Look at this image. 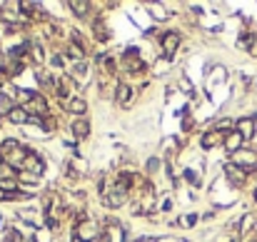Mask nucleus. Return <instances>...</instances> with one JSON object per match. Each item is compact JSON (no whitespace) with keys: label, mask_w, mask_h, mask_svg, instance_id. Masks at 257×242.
Returning a JSON list of instances; mask_svg holds the SVG:
<instances>
[{"label":"nucleus","mask_w":257,"mask_h":242,"mask_svg":"<svg viewBox=\"0 0 257 242\" xmlns=\"http://www.w3.org/2000/svg\"><path fill=\"white\" fill-rule=\"evenodd\" d=\"M25 155H28V150L18 140H13V138L3 140V145H0V160H3L8 168H13V170H23Z\"/></svg>","instance_id":"nucleus-1"},{"label":"nucleus","mask_w":257,"mask_h":242,"mask_svg":"<svg viewBox=\"0 0 257 242\" xmlns=\"http://www.w3.org/2000/svg\"><path fill=\"white\" fill-rule=\"evenodd\" d=\"M232 165H237V168H242L245 173H250V170H257V150H240V152H235L232 155Z\"/></svg>","instance_id":"nucleus-2"},{"label":"nucleus","mask_w":257,"mask_h":242,"mask_svg":"<svg viewBox=\"0 0 257 242\" xmlns=\"http://www.w3.org/2000/svg\"><path fill=\"white\" fill-rule=\"evenodd\" d=\"M43 170H45V160L35 152V150H28L20 173H32V177H38V175H43Z\"/></svg>","instance_id":"nucleus-3"},{"label":"nucleus","mask_w":257,"mask_h":242,"mask_svg":"<svg viewBox=\"0 0 257 242\" xmlns=\"http://www.w3.org/2000/svg\"><path fill=\"white\" fill-rule=\"evenodd\" d=\"M75 235H78L83 242H90V240H95V237L100 235V230H97V222H95V220H83V222L78 225Z\"/></svg>","instance_id":"nucleus-4"},{"label":"nucleus","mask_w":257,"mask_h":242,"mask_svg":"<svg viewBox=\"0 0 257 242\" xmlns=\"http://www.w3.org/2000/svg\"><path fill=\"white\" fill-rule=\"evenodd\" d=\"M225 177L230 180V185L242 187V185H245V180H247V173H245L242 168H237V165L227 163V165H225Z\"/></svg>","instance_id":"nucleus-5"},{"label":"nucleus","mask_w":257,"mask_h":242,"mask_svg":"<svg viewBox=\"0 0 257 242\" xmlns=\"http://www.w3.org/2000/svg\"><path fill=\"white\" fill-rule=\"evenodd\" d=\"M180 43H182V35H180L177 30L165 33V35H162V50H165V55H172V53L180 48Z\"/></svg>","instance_id":"nucleus-6"},{"label":"nucleus","mask_w":257,"mask_h":242,"mask_svg":"<svg viewBox=\"0 0 257 242\" xmlns=\"http://www.w3.org/2000/svg\"><path fill=\"white\" fill-rule=\"evenodd\" d=\"M125 192H128V190H123V187H113L110 192H105V205H107V207H123Z\"/></svg>","instance_id":"nucleus-7"},{"label":"nucleus","mask_w":257,"mask_h":242,"mask_svg":"<svg viewBox=\"0 0 257 242\" xmlns=\"http://www.w3.org/2000/svg\"><path fill=\"white\" fill-rule=\"evenodd\" d=\"M25 110H28V115H30V112H38V117H45V115H48V103H45L43 95L35 93V98L25 105Z\"/></svg>","instance_id":"nucleus-8"},{"label":"nucleus","mask_w":257,"mask_h":242,"mask_svg":"<svg viewBox=\"0 0 257 242\" xmlns=\"http://www.w3.org/2000/svg\"><path fill=\"white\" fill-rule=\"evenodd\" d=\"M242 140H245V138H242L237 130H232V133L225 135V142H223V145H225V150H227L230 155H235V152L242 150Z\"/></svg>","instance_id":"nucleus-9"},{"label":"nucleus","mask_w":257,"mask_h":242,"mask_svg":"<svg viewBox=\"0 0 257 242\" xmlns=\"http://www.w3.org/2000/svg\"><path fill=\"white\" fill-rule=\"evenodd\" d=\"M235 130H237V133L247 140V138H252V135H255L257 125H255V120H252V117H240V120H237V125H235Z\"/></svg>","instance_id":"nucleus-10"},{"label":"nucleus","mask_w":257,"mask_h":242,"mask_svg":"<svg viewBox=\"0 0 257 242\" xmlns=\"http://www.w3.org/2000/svg\"><path fill=\"white\" fill-rule=\"evenodd\" d=\"M220 142H225V135H220L217 130H210V133H205V135H202V140H200L202 150H212V147H217Z\"/></svg>","instance_id":"nucleus-11"},{"label":"nucleus","mask_w":257,"mask_h":242,"mask_svg":"<svg viewBox=\"0 0 257 242\" xmlns=\"http://www.w3.org/2000/svg\"><path fill=\"white\" fill-rule=\"evenodd\" d=\"M8 120H10V123L13 125H25V123H30V115H28V110L25 107H13V112L8 115Z\"/></svg>","instance_id":"nucleus-12"},{"label":"nucleus","mask_w":257,"mask_h":242,"mask_svg":"<svg viewBox=\"0 0 257 242\" xmlns=\"http://www.w3.org/2000/svg\"><path fill=\"white\" fill-rule=\"evenodd\" d=\"M65 107H67V112H72V115H83V112L88 110V103H85L83 98H70V100L65 103Z\"/></svg>","instance_id":"nucleus-13"},{"label":"nucleus","mask_w":257,"mask_h":242,"mask_svg":"<svg viewBox=\"0 0 257 242\" xmlns=\"http://www.w3.org/2000/svg\"><path fill=\"white\" fill-rule=\"evenodd\" d=\"M0 192H3V195H15V192H20L18 180H15V177H0Z\"/></svg>","instance_id":"nucleus-14"},{"label":"nucleus","mask_w":257,"mask_h":242,"mask_svg":"<svg viewBox=\"0 0 257 242\" xmlns=\"http://www.w3.org/2000/svg\"><path fill=\"white\" fill-rule=\"evenodd\" d=\"M123 68H125L128 72H145V63H142L137 55H132V58H125V60H123Z\"/></svg>","instance_id":"nucleus-15"},{"label":"nucleus","mask_w":257,"mask_h":242,"mask_svg":"<svg viewBox=\"0 0 257 242\" xmlns=\"http://www.w3.org/2000/svg\"><path fill=\"white\" fill-rule=\"evenodd\" d=\"M72 135L75 138H88L90 135V123L88 120H75V123H72Z\"/></svg>","instance_id":"nucleus-16"},{"label":"nucleus","mask_w":257,"mask_h":242,"mask_svg":"<svg viewBox=\"0 0 257 242\" xmlns=\"http://www.w3.org/2000/svg\"><path fill=\"white\" fill-rule=\"evenodd\" d=\"M67 5L75 15H88V10H90V3H85V0H70Z\"/></svg>","instance_id":"nucleus-17"},{"label":"nucleus","mask_w":257,"mask_h":242,"mask_svg":"<svg viewBox=\"0 0 257 242\" xmlns=\"http://www.w3.org/2000/svg\"><path fill=\"white\" fill-rule=\"evenodd\" d=\"M70 90H72V77H60L58 95H60V98H70Z\"/></svg>","instance_id":"nucleus-18"},{"label":"nucleus","mask_w":257,"mask_h":242,"mask_svg":"<svg viewBox=\"0 0 257 242\" xmlns=\"http://www.w3.org/2000/svg\"><path fill=\"white\" fill-rule=\"evenodd\" d=\"M130 100H132V88L130 85H120L118 88V103L120 105H130Z\"/></svg>","instance_id":"nucleus-19"},{"label":"nucleus","mask_w":257,"mask_h":242,"mask_svg":"<svg viewBox=\"0 0 257 242\" xmlns=\"http://www.w3.org/2000/svg\"><path fill=\"white\" fill-rule=\"evenodd\" d=\"M13 100H10V95H0V117H8L10 112H13Z\"/></svg>","instance_id":"nucleus-20"},{"label":"nucleus","mask_w":257,"mask_h":242,"mask_svg":"<svg viewBox=\"0 0 257 242\" xmlns=\"http://www.w3.org/2000/svg\"><path fill=\"white\" fill-rule=\"evenodd\" d=\"M67 55H70V58H83L85 50H83L80 45H70V48H67Z\"/></svg>","instance_id":"nucleus-21"},{"label":"nucleus","mask_w":257,"mask_h":242,"mask_svg":"<svg viewBox=\"0 0 257 242\" xmlns=\"http://www.w3.org/2000/svg\"><path fill=\"white\" fill-rule=\"evenodd\" d=\"M72 72H75V75H72V77H75V80H80V77L85 80V75H88V65L83 63V65H78V68H75V70H72Z\"/></svg>","instance_id":"nucleus-22"},{"label":"nucleus","mask_w":257,"mask_h":242,"mask_svg":"<svg viewBox=\"0 0 257 242\" xmlns=\"http://www.w3.org/2000/svg\"><path fill=\"white\" fill-rule=\"evenodd\" d=\"M8 242H23V235H18V230H5Z\"/></svg>","instance_id":"nucleus-23"},{"label":"nucleus","mask_w":257,"mask_h":242,"mask_svg":"<svg viewBox=\"0 0 257 242\" xmlns=\"http://www.w3.org/2000/svg\"><path fill=\"white\" fill-rule=\"evenodd\" d=\"M35 77H38V83H40V85H53V80H50V75H48V72H38Z\"/></svg>","instance_id":"nucleus-24"},{"label":"nucleus","mask_w":257,"mask_h":242,"mask_svg":"<svg viewBox=\"0 0 257 242\" xmlns=\"http://www.w3.org/2000/svg\"><path fill=\"white\" fill-rule=\"evenodd\" d=\"M13 33V25L10 23H3V20H0V35H10Z\"/></svg>","instance_id":"nucleus-25"},{"label":"nucleus","mask_w":257,"mask_h":242,"mask_svg":"<svg viewBox=\"0 0 257 242\" xmlns=\"http://www.w3.org/2000/svg\"><path fill=\"white\" fill-rule=\"evenodd\" d=\"M180 88H185L188 93H193V83H190L188 77H180Z\"/></svg>","instance_id":"nucleus-26"},{"label":"nucleus","mask_w":257,"mask_h":242,"mask_svg":"<svg viewBox=\"0 0 257 242\" xmlns=\"http://www.w3.org/2000/svg\"><path fill=\"white\" fill-rule=\"evenodd\" d=\"M5 72V55H3V50H0V75Z\"/></svg>","instance_id":"nucleus-27"},{"label":"nucleus","mask_w":257,"mask_h":242,"mask_svg":"<svg viewBox=\"0 0 257 242\" xmlns=\"http://www.w3.org/2000/svg\"><path fill=\"white\" fill-rule=\"evenodd\" d=\"M185 177H188V180H190V182H197V175H195V173H193V170H188V173H185Z\"/></svg>","instance_id":"nucleus-28"},{"label":"nucleus","mask_w":257,"mask_h":242,"mask_svg":"<svg viewBox=\"0 0 257 242\" xmlns=\"http://www.w3.org/2000/svg\"><path fill=\"white\" fill-rule=\"evenodd\" d=\"M185 222H188V225H195V222H197V215H188Z\"/></svg>","instance_id":"nucleus-29"},{"label":"nucleus","mask_w":257,"mask_h":242,"mask_svg":"<svg viewBox=\"0 0 257 242\" xmlns=\"http://www.w3.org/2000/svg\"><path fill=\"white\" fill-rule=\"evenodd\" d=\"M100 242H113V240H110V235H107V232H102V235H100Z\"/></svg>","instance_id":"nucleus-30"},{"label":"nucleus","mask_w":257,"mask_h":242,"mask_svg":"<svg viewBox=\"0 0 257 242\" xmlns=\"http://www.w3.org/2000/svg\"><path fill=\"white\" fill-rule=\"evenodd\" d=\"M72 242H83V240H80V237H78V235H75V237H72Z\"/></svg>","instance_id":"nucleus-31"},{"label":"nucleus","mask_w":257,"mask_h":242,"mask_svg":"<svg viewBox=\"0 0 257 242\" xmlns=\"http://www.w3.org/2000/svg\"><path fill=\"white\" fill-rule=\"evenodd\" d=\"M255 200H257V192H255Z\"/></svg>","instance_id":"nucleus-32"}]
</instances>
